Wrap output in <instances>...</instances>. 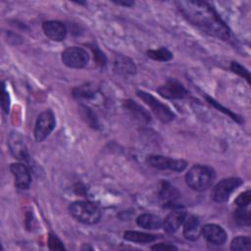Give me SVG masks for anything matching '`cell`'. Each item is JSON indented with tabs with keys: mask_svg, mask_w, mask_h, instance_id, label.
Returning a JSON list of instances; mask_svg holds the SVG:
<instances>
[{
	"mask_svg": "<svg viewBox=\"0 0 251 251\" xmlns=\"http://www.w3.org/2000/svg\"><path fill=\"white\" fill-rule=\"evenodd\" d=\"M207 98V100L209 101V103L210 104H212L214 107H216L217 109H219V111H222V112H224L225 114H226L227 116H229L230 118H232L235 122H237V123H241V119L238 117V116H236V115H234L233 113H231L228 109H226V108H224L222 105H220L217 101H215L213 98H211V97H206Z\"/></svg>",
	"mask_w": 251,
	"mask_h": 251,
	"instance_id": "f1b7e54d",
	"label": "cell"
},
{
	"mask_svg": "<svg viewBox=\"0 0 251 251\" xmlns=\"http://www.w3.org/2000/svg\"><path fill=\"white\" fill-rule=\"evenodd\" d=\"M136 224L145 229H158L163 226L162 219L153 214H141L136 219Z\"/></svg>",
	"mask_w": 251,
	"mask_h": 251,
	"instance_id": "2e32d148",
	"label": "cell"
},
{
	"mask_svg": "<svg viewBox=\"0 0 251 251\" xmlns=\"http://www.w3.org/2000/svg\"><path fill=\"white\" fill-rule=\"evenodd\" d=\"M89 61L88 53L77 46L68 47L62 53V62L69 68L81 69L84 68Z\"/></svg>",
	"mask_w": 251,
	"mask_h": 251,
	"instance_id": "5b68a950",
	"label": "cell"
},
{
	"mask_svg": "<svg viewBox=\"0 0 251 251\" xmlns=\"http://www.w3.org/2000/svg\"><path fill=\"white\" fill-rule=\"evenodd\" d=\"M242 179L238 177H228L222 179L220 182H218L212 192V196L214 201L222 203L226 201L230 194L242 184Z\"/></svg>",
	"mask_w": 251,
	"mask_h": 251,
	"instance_id": "52a82bcc",
	"label": "cell"
},
{
	"mask_svg": "<svg viewBox=\"0 0 251 251\" xmlns=\"http://www.w3.org/2000/svg\"><path fill=\"white\" fill-rule=\"evenodd\" d=\"M156 90L162 97L167 99H180L187 93L184 86L176 79H169Z\"/></svg>",
	"mask_w": 251,
	"mask_h": 251,
	"instance_id": "9c48e42d",
	"label": "cell"
},
{
	"mask_svg": "<svg viewBox=\"0 0 251 251\" xmlns=\"http://www.w3.org/2000/svg\"><path fill=\"white\" fill-rule=\"evenodd\" d=\"M55 116L51 110L42 112L36 120L34 126V137L36 141H43L55 127Z\"/></svg>",
	"mask_w": 251,
	"mask_h": 251,
	"instance_id": "8992f818",
	"label": "cell"
},
{
	"mask_svg": "<svg viewBox=\"0 0 251 251\" xmlns=\"http://www.w3.org/2000/svg\"><path fill=\"white\" fill-rule=\"evenodd\" d=\"M147 56L155 61H161V62H167L173 58V54L167 48H164V47L155 49V50H148Z\"/></svg>",
	"mask_w": 251,
	"mask_h": 251,
	"instance_id": "7402d4cb",
	"label": "cell"
},
{
	"mask_svg": "<svg viewBox=\"0 0 251 251\" xmlns=\"http://www.w3.org/2000/svg\"><path fill=\"white\" fill-rule=\"evenodd\" d=\"M151 249L153 250H159V249H168V250H176L177 248L173 245V244H169V243H159V244H155L151 247Z\"/></svg>",
	"mask_w": 251,
	"mask_h": 251,
	"instance_id": "4dcf8cb0",
	"label": "cell"
},
{
	"mask_svg": "<svg viewBox=\"0 0 251 251\" xmlns=\"http://www.w3.org/2000/svg\"><path fill=\"white\" fill-rule=\"evenodd\" d=\"M81 111H82V117L85 119V122L92 127H97L98 124H97V120L95 118V115L92 113V111L85 107V106H82L81 108Z\"/></svg>",
	"mask_w": 251,
	"mask_h": 251,
	"instance_id": "83f0119b",
	"label": "cell"
},
{
	"mask_svg": "<svg viewBox=\"0 0 251 251\" xmlns=\"http://www.w3.org/2000/svg\"><path fill=\"white\" fill-rule=\"evenodd\" d=\"M48 245H49L50 250H63V249H65V246H64L63 242L54 233L49 234Z\"/></svg>",
	"mask_w": 251,
	"mask_h": 251,
	"instance_id": "f546056e",
	"label": "cell"
},
{
	"mask_svg": "<svg viewBox=\"0 0 251 251\" xmlns=\"http://www.w3.org/2000/svg\"><path fill=\"white\" fill-rule=\"evenodd\" d=\"M94 51V54H95V58H96V61L98 62L99 65H105L106 64V57L104 56V54L102 52H100L98 49H95L93 50Z\"/></svg>",
	"mask_w": 251,
	"mask_h": 251,
	"instance_id": "1f68e13d",
	"label": "cell"
},
{
	"mask_svg": "<svg viewBox=\"0 0 251 251\" xmlns=\"http://www.w3.org/2000/svg\"><path fill=\"white\" fill-rule=\"evenodd\" d=\"M157 235L155 234H150L146 232H141V231H136V230H126L124 233V238L128 241L136 242V243H149L157 239Z\"/></svg>",
	"mask_w": 251,
	"mask_h": 251,
	"instance_id": "ffe728a7",
	"label": "cell"
},
{
	"mask_svg": "<svg viewBox=\"0 0 251 251\" xmlns=\"http://www.w3.org/2000/svg\"><path fill=\"white\" fill-rule=\"evenodd\" d=\"M114 70L119 74L133 75V74H135L136 68H135L134 63L130 59H128L125 56L119 55L115 59Z\"/></svg>",
	"mask_w": 251,
	"mask_h": 251,
	"instance_id": "ac0fdd59",
	"label": "cell"
},
{
	"mask_svg": "<svg viewBox=\"0 0 251 251\" xmlns=\"http://www.w3.org/2000/svg\"><path fill=\"white\" fill-rule=\"evenodd\" d=\"M233 218H234V221L241 226L250 225V213L246 209V207L245 208L237 207V209L233 213Z\"/></svg>",
	"mask_w": 251,
	"mask_h": 251,
	"instance_id": "cb8c5ba5",
	"label": "cell"
},
{
	"mask_svg": "<svg viewBox=\"0 0 251 251\" xmlns=\"http://www.w3.org/2000/svg\"><path fill=\"white\" fill-rule=\"evenodd\" d=\"M216 177L215 171L203 165H195L191 167L185 175L186 184L195 191H205L214 182Z\"/></svg>",
	"mask_w": 251,
	"mask_h": 251,
	"instance_id": "7a4b0ae2",
	"label": "cell"
},
{
	"mask_svg": "<svg viewBox=\"0 0 251 251\" xmlns=\"http://www.w3.org/2000/svg\"><path fill=\"white\" fill-rule=\"evenodd\" d=\"M137 95L145 102V104H147L151 108L154 115L162 123H170L171 121H173L175 119L176 115L170 109V107H168L166 104H163L161 101L156 99L151 94H149L143 90H138Z\"/></svg>",
	"mask_w": 251,
	"mask_h": 251,
	"instance_id": "277c9868",
	"label": "cell"
},
{
	"mask_svg": "<svg viewBox=\"0 0 251 251\" xmlns=\"http://www.w3.org/2000/svg\"><path fill=\"white\" fill-rule=\"evenodd\" d=\"M124 106L126 109L128 110V112L135 117V119L144 122V123H149L151 121L150 114L140 105L135 103L132 100H126L124 103Z\"/></svg>",
	"mask_w": 251,
	"mask_h": 251,
	"instance_id": "d6986e66",
	"label": "cell"
},
{
	"mask_svg": "<svg viewBox=\"0 0 251 251\" xmlns=\"http://www.w3.org/2000/svg\"><path fill=\"white\" fill-rule=\"evenodd\" d=\"M1 107H2V110L4 111L5 114L9 113V110H10V97H9L8 91L6 90L4 82L1 83Z\"/></svg>",
	"mask_w": 251,
	"mask_h": 251,
	"instance_id": "4316f807",
	"label": "cell"
},
{
	"mask_svg": "<svg viewBox=\"0 0 251 251\" xmlns=\"http://www.w3.org/2000/svg\"><path fill=\"white\" fill-rule=\"evenodd\" d=\"M183 223H184V226H183L184 237L190 241L197 240L201 234V229H202L198 217L193 215L189 216Z\"/></svg>",
	"mask_w": 251,
	"mask_h": 251,
	"instance_id": "9a60e30c",
	"label": "cell"
},
{
	"mask_svg": "<svg viewBox=\"0 0 251 251\" xmlns=\"http://www.w3.org/2000/svg\"><path fill=\"white\" fill-rule=\"evenodd\" d=\"M147 163L157 170H171L174 172H182L187 167V162L181 159H171L161 155H150Z\"/></svg>",
	"mask_w": 251,
	"mask_h": 251,
	"instance_id": "ba28073f",
	"label": "cell"
},
{
	"mask_svg": "<svg viewBox=\"0 0 251 251\" xmlns=\"http://www.w3.org/2000/svg\"><path fill=\"white\" fill-rule=\"evenodd\" d=\"M8 145L11 153L15 156V158L26 161L28 160V153L26 150V146L24 142L23 136L19 132H12L8 137Z\"/></svg>",
	"mask_w": 251,
	"mask_h": 251,
	"instance_id": "7c38bea8",
	"label": "cell"
},
{
	"mask_svg": "<svg viewBox=\"0 0 251 251\" xmlns=\"http://www.w3.org/2000/svg\"><path fill=\"white\" fill-rule=\"evenodd\" d=\"M10 170L14 176L15 185L20 189H27L31 182V176L28 168L23 163H13Z\"/></svg>",
	"mask_w": 251,
	"mask_h": 251,
	"instance_id": "30bf717a",
	"label": "cell"
},
{
	"mask_svg": "<svg viewBox=\"0 0 251 251\" xmlns=\"http://www.w3.org/2000/svg\"><path fill=\"white\" fill-rule=\"evenodd\" d=\"M159 195L163 204L165 206H171V207L174 204H176L178 198L177 190L175 187H173L169 182H166V181L162 183Z\"/></svg>",
	"mask_w": 251,
	"mask_h": 251,
	"instance_id": "e0dca14e",
	"label": "cell"
},
{
	"mask_svg": "<svg viewBox=\"0 0 251 251\" xmlns=\"http://www.w3.org/2000/svg\"><path fill=\"white\" fill-rule=\"evenodd\" d=\"M69 212L75 220L85 225L98 223L102 216L99 206L90 201H75L69 206Z\"/></svg>",
	"mask_w": 251,
	"mask_h": 251,
	"instance_id": "3957f363",
	"label": "cell"
},
{
	"mask_svg": "<svg viewBox=\"0 0 251 251\" xmlns=\"http://www.w3.org/2000/svg\"><path fill=\"white\" fill-rule=\"evenodd\" d=\"M201 234L204 238L215 245H223L226 241V230L215 224H207L201 229Z\"/></svg>",
	"mask_w": 251,
	"mask_h": 251,
	"instance_id": "8fae6325",
	"label": "cell"
},
{
	"mask_svg": "<svg viewBox=\"0 0 251 251\" xmlns=\"http://www.w3.org/2000/svg\"><path fill=\"white\" fill-rule=\"evenodd\" d=\"M176 5L182 16L205 33L226 40L230 36L229 28L217 11L205 1H176Z\"/></svg>",
	"mask_w": 251,
	"mask_h": 251,
	"instance_id": "6da1fadb",
	"label": "cell"
},
{
	"mask_svg": "<svg viewBox=\"0 0 251 251\" xmlns=\"http://www.w3.org/2000/svg\"><path fill=\"white\" fill-rule=\"evenodd\" d=\"M115 3L118 4V5H123V6H127V7H130V6H132L134 4V2H132V1H124V2L117 1Z\"/></svg>",
	"mask_w": 251,
	"mask_h": 251,
	"instance_id": "d6a6232c",
	"label": "cell"
},
{
	"mask_svg": "<svg viewBox=\"0 0 251 251\" xmlns=\"http://www.w3.org/2000/svg\"><path fill=\"white\" fill-rule=\"evenodd\" d=\"M230 249L233 251H250L251 238L248 236L234 237L230 243Z\"/></svg>",
	"mask_w": 251,
	"mask_h": 251,
	"instance_id": "44dd1931",
	"label": "cell"
},
{
	"mask_svg": "<svg viewBox=\"0 0 251 251\" xmlns=\"http://www.w3.org/2000/svg\"><path fill=\"white\" fill-rule=\"evenodd\" d=\"M250 201H251V191L246 190L237 196V198L234 200V204L237 207L245 208L250 204Z\"/></svg>",
	"mask_w": 251,
	"mask_h": 251,
	"instance_id": "484cf974",
	"label": "cell"
},
{
	"mask_svg": "<svg viewBox=\"0 0 251 251\" xmlns=\"http://www.w3.org/2000/svg\"><path fill=\"white\" fill-rule=\"evenodd\" d=\"M45 35L53 41H63L67 36L65 25L59 21H47L42 25Z\"/></svg>",
	"mask_w": 251,
	"mask_h": 251,
	"instance_id": "4fadbf2b",
	"label": "cell"
},
{
	"mask_svg": "<svg viewBox=\"0 0 251 251\" xmlns=\"http://www.w3.org/2000/svg\"><path fill=\"white\" fill-rule=\"evenodd\" d=\"M230 69L233 73L237 74L238 75H240L241 77L245 78L248 82H250V74L247 71V69H245L243 66H241L239 63L237 62H231L230 65Z\"/></svg>",
	"mask_w": 251,
	"mask_h": 251,
	"instance_id": "d4e9b609",
	"label": "cell"
},
{
	"mask_svg": "<svg viewBox=\"0 0 251 251\" xmlns=\"http://www.w3.org/2000/svg\"><path fill=\"white\" fill-rule=\"evenodd\" d=\"M185 216H186L185 212L180 208H176L174 211H172L163 222L164 230L170 234L175 233L183 224L185 220Z\"/></svg>",
	"mask_w": 251,
	"mask_h": 251,
	"instance_id": "5bb4252c",
	"label": "cell"
},
{
	"mask_svg": "<svg viewBox=\"0 0 251 251\" xmlns=\"http://www.w3.org/2000/svg\"><path fill=\"white\" fill-rule=\"evenodd\" d=\"M95 95V88L89 84L77 86L74 89V96L77 99H90Z\"/></svg>",
	"mask_w": 251,
	"mask_h": 251,
	"instance_id": "603a6c76",
	"label": "cell"
}]
</instances>
